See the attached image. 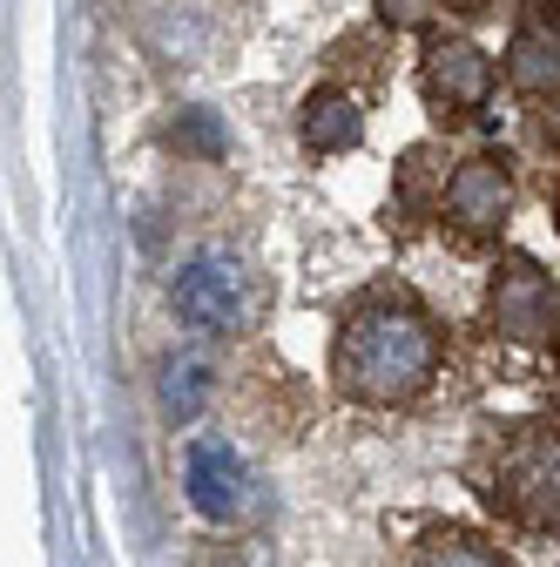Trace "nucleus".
Listing matches in <instances>:
<instances>
[{
  "label": "nucleus",
  "mask_w": 560,
  "mask_h": 567,
  "mask_svg": "<svg viewBox=\"0 0 560 567\" xmlns=\"http://www.w3.org/2000/svg\"><path fill=\"white\" fill-rule=\"evenodd\" d=\"M331 379L359 405H412L439 379V331L405 298H365L338 324Z\"/></svg>",
  "instance_id": "nucleus-1"
},
{
  "label": "nucleus",
  "mask_w": 560,
  "mask_h": 567,
  "mask_svg": "<svg viewBox=\"0 0 560 567\" xmlns=\"http://www.w3.org/2000/svg\"><path fill=\"white\" fill-rule=\"evenodd\" d=\"M479 493L494 514L533 534L560 527V433L553 425H520V433L494 440L479 460Z\"/></svg>",
  "instance_id": "nucleus-2"
},
{
  "label": "nucleus",
  "mask_w": 560,
  "mask_h": 567,
  "mask_svg": "<svg viewBox=\"0 0 560 567\" xmlns=\"http://www.w3.org/2000/svg\"><path fill=\"white\" fill-rule=\"evenodd\" d=\"M169 305H176V318L189 324V331H203V338H237V331H250L257 324V277L230 257V250H203V257H189L176 277H169Z\"/></svg>",
  "instance_id": "nucleus-3"
},
{
  "label": "nucleus",
  "mask_w": 560,
  "mask_h": 567,
  "mask_svg": "<svg viewBox=\"0 0 560 567\" xmlns=\"http://www.w3.org/2000/svg\"><path fill=\"white\" fill-rule=\"evenodd\" d=\"M183 486H189V507L203 520H243L250 493H257V480H250V466L230 440H196L189 460H183Z\"/></svg>",
  "instance_id": "nucleus-4"
},
{
  "label": "nucleus",
  "mask_w": 560,
  "mask_h": 567,
  "mask_svg": "<svg viewBox=\"0 0 560 567\" xmlns=\"http://www.w3.org/2000/svg\"><path fill=\"white\" fill-rule=\"evenodd\" d=\"M507 209H514V169L500 156H466L446 183V217L459 237H500L507 224Z\"/></svg>",
  "instance_id": "nucleus-5"
},
{
  "label": "nucleus",
  "mask_w": 560,
  "mask_h": 567,
  "mask_svg": "<svg viewBox=\"0 0 560 567\" xmlns=\"http://www.w3.org/2000/svg\"><path fill=\"white\" fill-rule=\"evenodd\" d=\"M486 324H494L500 338H547L553 331V284L540 277L533 257H507L500 277H494V291H486Z\"/></svg>",
  "instance_id": "nucleus-6"
},
{
  "label": "nucleus",
  "mask_w": 560,
  "mask_h": 567,
  "mask_svg": "<svg viewBox=\"0 0 560 567\" xmlns=\"http://www.w3.org/2000/svg\"><path fill=\"white\" fill-rule=\"evenodd\" d=\"M507 82H514L520 95H553V82H560V14L547 8V0H533V8L514 21Z\"/></svg>",
  "instance_id": "nucleus-7"
},
{
  "label": "nucleus",
  "mask_w": 560,
  "mask_h": 567,
  "mask_svg": "<svg viewBox=\"0 0 560 567\" xmlns=\"http://www.w3.org/2000/svg\"><path fill=\"white\" fill-rule=\"evenodd\" d=\"M494 54L473 48V41H439L426 54V95L433 109H486V95H494Z\"/></svg>",
  "instance_id": "nucleus-8"
},
{
  "label": "nucleus",
  "mask_w": 560,
  "mask_h": 567,
  "mask_svg": "<svg viewBox=\"0 0 560 567\" xmlns=\"http://www.w3.org/2000/svg\"><path fill=\"white\" fill-rule=\"evenodd\" d=\"M298 128H304V150H311V156H344V150H359L365 115H359V102L344 95V89H318V95L304 102Z\"/></svg>",
  "instance_id": "nucleus-9"
},
{
  "label": "nucleus",
  "mask_w": 560,
  "mask_h": 567,
  "mask_svg": "<svg viewBox=\"0 0 560 567\" xmlns=\"http://www.w3.org/2000/svg\"><path fill=\"white\" fill-rule=\"evenodd\" d=\"M398 567H514L486 534H466V527H433V534H418L405 547Z\"/></svg>",
  "instance_id": "nucleus-10"
},
{
  "label": "nucleus",
  "mask_w": 560,
  "mask_h": 567,
  "mask_svg": "<svg viewBox=\"0 0 560 567\" xmlns=\"http://www.w3.org/2000/svg\"><path fill=\"white\" fill-rule=\"evenodd\" d=\"M203 405H209V365L203 359H169L163 365V412L176 425H189Z\"/></svg>",
  "instance_id": "nucleus-11"
},
{
  "label": "nucleus",
  "mask_w": 560,
  "mask_h": 567,
  "mask_svg": "<svg viewBox=\"0 0 560 567\" xmlns=\"http://www.w3.org/2000/svg\"><path fill=\"white\" fill-rule=\"evenodd\" d=\"M176 142H183V150H196V156H224V128L209 122L203 109H189V115L176 122Z\"/></svg>",
  "instance_id": "nucleus-12"
},
{
  "label": "nucleus",
  "mask_w": 560,
  "mask_h": 567,
  "mask_svg": "<svg viewBox=\"0 0 560 567\" xmlns=\"http://www.w3.org/2000/svg\"><path fill=\"white\" fill-rule=\"evenodd\" d=\"M433 8H439V0H378V21L385 28H418Z\"/></svg>",
  "instance_id": "nucleus-13"
}]
</instances>
